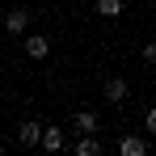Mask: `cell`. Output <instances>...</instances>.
I'll return each mask as SVG.
<instances>
[{"label":"cell","mask_w":156,"mask_h":156,"mask_svg":"<svg viewBox=\"0 0 156 156\" xmlns=\"http://www.w3.org/2000/svg\"><path fill=\"white\" fill-rule=\"evenodd\" d=\"M38 135H42V122H34V118L17 127V139H21V148H38Z\"/></svg>","instance_id":"obj_7"},{"label":"cell","mask_w":156,"mask_h":156,"mask_svg":"<svg viewBox=\"0 0 156 156\" xmlns=\"http://www.w3.org/2000/svg\"><path fill=\"white\" fill-rule=\"evenodd\" d=\"M144 59H148V63L156 68V42H148V47H144Z\"/></svg>","instance_id":"obj_11"},{"label":"cell","mask_w":156,"mask_h":156,"mask_svg":"<svg viewBox=\"0 0 156 156\" xmlns=\"http://www.w3.org/2000/svg\"><path fill=\"white\" fill-rule=\"evenodd\" d=\"M38 144L47 148V152H59L68 139H63V127H42V135H38Z\"/></svg>","instance_id":"obj_6"},{"label":"cell","mask_w":156,"mask_h":156,"mask_svg":"<svg viewBox=\"0 0 156 156\" xmlns=\"http://www.w3.org/2000/svg\"><path fill=\"white\" fill-rule=\"evenodd\" d=\"M72 127H76L80 135H97V131H101V118H97V110H76V114H72Z\"/></svg>","instance_id":"obj_3"},{"label":"cell","mask_w":156,"mask_h":156,"mask_svg":"<svg viewBox=\"0 0 156 156\" xmlns=\"http://www.w3.org/2000/svg\"><path fill=\"white\" fill-rule=\"evenodd\" d=\"M118 152L122 156H144L148 152V139H144V135H122V139H118Z\"/></svg>","instance_id":"obj_5"},{"label":"cell","mask_w":156,"mask_h":156,"mask_svg":"<svg viewBox=\"0 0 156 156\" xmlns=\"http://www.w3.org/2000/svg\"><path fill=\"white\" fill-rule=\"evenodd\" d=\"M101 97H105V101H110V105H122V101H127V97H131L127 80H122V76H110V80H105V89H101Z\"/></svg>","instance_id":"obj_2"},{"label":"cell","mask_w":156,"mask_h":156,"mask_svg":"<svg viewBox=\"0 0 156 156\" xmlns=\"http://www.w3.org/2000/svg\"><path fill=\"white\" fill-rule=\"evenodd\" d=\"M51 55V38L47 34H26V59H47Z\"/></svg>","instance_id":"obj_4"},{"label":"cell","mask_w":156,"mask_h":156,"mask_svg":"<svg viewBox=\"0 0 156 156\" xmlns=\"http://www.w3.org/2000/svg\"><path fill=\"white\" fill-rule=\"evenodd\" d=\"M122 9H127V0H97V13L101 17H122Z\"/></svg>","instance_id":"obj_9"},{"label":"cell","mask_w":156,"mask_h":156,"mask_svg":"<svg viewBox=\"0 0 156 156\" xmlns=\"http://www.w3.org/2000/svg\"><path fill=\"white\" fill-rule=\"evenodd\" d=\"M144 131H148V135H156V105L144 114Z\"/></svg>","instance_id":"obj_10"},{"label":"cell","mask_w":156,"mask_h":156,"mask_svg":"<svg viewBox=\"0 0 156 156\" xmlns=\"http://www.w3.org/2000/svg\"><path fill=\"white\" fill-rule=\"evenodd\" d=\"M26 30H30V13H26V9H9V17H4V34H9V38H21Z\"/></svg>","instance_id":"obj_1"},{"label":"cell","mask_w":156,"mask_h":156,"mask_svg":"<svg viewBox=\"0 0 156 156\" xmlns=\"http://www.w3.org/2000/svg\"><path fill=\"white\" fill-rule=\"evenodd\" d=\"M72 152L76 156H101V144H97V135H80L72 144Z\"/></svg>","instance_id":"obj_8"}]
</instances>
